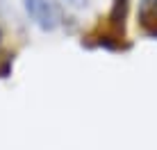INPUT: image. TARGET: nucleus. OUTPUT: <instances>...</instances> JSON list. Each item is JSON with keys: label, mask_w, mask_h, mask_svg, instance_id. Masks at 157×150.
I'll use <instances>...</instances> for the list:
<instances>
[{"label": "nucleus", "mask_w": 157, "mask_h": 150, "mask_svg": "<svg viewBox=\"0 0 157 150\" xmlns=\"http://www.w3.org/2000/svg\"><path fill=\"white\" fill-rule=\"evenodd\" d=\"M23 7L41 32H55L62 25V9L55 0H23Z\"/></svg>", "instance_id": "nucleus-1"}, {"label": "nucleus", "mask_w": 157, "mask_h": 150, "mask_svg": "<svg viewBox=\"0 0 157 150\" xmlns=\"http://www.w3.org/2000/svg\"><path fill=\"white\" fill-rule=\"evenodd\" d=\"M139 25L146 34L157 36V0H139Z\"/></svg>", "instance_id": "nucleus-2"}, {"label": "nucleus", "mask_w": 157, "mask_h": 150, "mask_svg": "<svg viewBox=\"0 0 157 150\" xmlns=\"http://www.w3.org/2000/svg\"><path fill=\"white\" fill-rule=\"evenodd\" d=\"M128 7L130 0H114L112 2V12H109V23L116 32H123V25H125V16H128Z\"/></svg>", "instance_id": "nucleus-3"}, {"label": "nucleus", "mask_w": 157, "mask_h": 150, "mask_svg": "<svg viewBox=\"0 0 157 150\" xmlns=\"http://www.w3.org/2000/svg\"><path fill=\"white\" fill-rule=\"evenodd\" d=\"M71 7H78V9H84L86 5H89V0H66Z\"/></svg>", "instance_id": "nucleus-4"}]
</instances>
